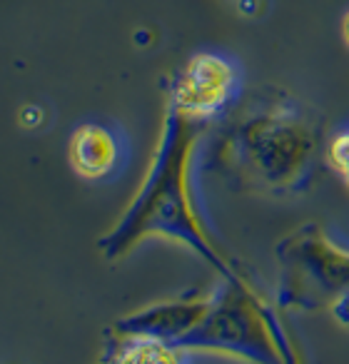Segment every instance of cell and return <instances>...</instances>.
I'll list each match as a JSON object with an SVG mask.
<instances>
[{"label":"cell","mask_w":349,"mask_h":364,"mask_svg":"<svg viewBox=\"0 0 349 364\" xmlns=\"http://www.w3.org/2000/svg\"><path fill=\"white\" fill-rule=\"evenodd\" d=\"M200 130L203 120L178 110L175 105L167 107L160 145L140 193L122 213L120 223L97 240V250L105 255V259H122L145 237L165 235L198 252L210 267H215V272L222 274L225 282H245L210 245L190 200V162Z\"/></svg>","instance_id":"cell-1"},{"label":"cell","mask_w":349,"mask_h":364,"mask_svg":"<svg viewBox=\"0 0 349 364\" xmlns=\"http://www.w3.org/2000/svg\"><path fill=\"white\" fill-rule=\"evenodd\" d=\"M319 127L294 102L279 100L247 115L225 135L220 167L237 188L292 193L309 180Z\"/></svg>","instance_id":"cell-2"},{"label":"cell","mask_w":349,"mask_h":364,"mask_svg":"<svg viewBox=\"0 0 349 364\" xmlns=\"http://www.w3.org/2000/svg\"><path fill=\"white\" fill-rule=\"evenodd\" d=\"M170 347L185 352H227L259 364L297 362V354L289 347L274 312L259 302L247 282H225L218 297L213 294V307L203 322L175 339Z\"/></svg>","instance_id":"cell-3"},{"label":"cell","mask_w":349,"mask_h":364,"mask_svg":"<svg viewBox=\"0 0 349 364\" xmlns=\"http://www.w3.org/2000/svg\"><path fill=\"white\" fill-rule=\"evenodd\" d=\"M282 267L277 302L284 309H319L349 289V252L317 225H302L274 247Z\"/></svg>","instance_id":"cell-4"},{"label":"cell","mask_w":349,"mask_h":364,"mask_svg":"<svg viewBox=\"0 0 349 364\" xmlns=\"http://www.w3.org/2000/svg\"><path fill=\"white\" fill-rule=\"evenodd\" d=\"M235 82H237L235 68L225 58L200 53L172 80L170 105L205 122L208 117L222 112V107L232 100Z\"/></svg>","instance_id":"cell-5"},{"label":"cell","mask_w":349,"mask_h":364,"mask_svg":"<svg viewBox=\"0 0 349 364\" xmlns=\"http://www.w3.org/2000/svg\"><path fill=\"white\" fill-rule=\"evenodd\" d=\"M210 307H213V297L160 302L117 319L112 329L122 334H145V337H155L172 344L175 339L188 334L198 322H203V317L210 312Z\"/></svg>","instance_id":"cell-6"},{"label":"cell","mask_w":349,"mask_h":364,"mask_svg":"<svg viewBox=\"0 0 349 364\" xmlns=\"http://www.w3.org/2000/svg\"><path fill=\"white\" fill-rule=\"evenodd\" d=\"M115 157H117V145L107 127L87 122V125L77 127L73 132L70 160L73 167L82 177H90V180L105 177L115 167Z\"/></svg>","instance_id":"cell-7"},{"label":"cell","mask_w":349,"mask_h":364,"mask_svg":"<svg viewBox=\"0 0 349 364\" xmlns=\"http://www.w3.org/2000/svg\"><path fill=\"white\" fill-rule=\"evenodd\" d=\"M115 332V329H112ZM183 357H190L185 349H175L167 342L145 334H122L115 332L107 337L102 362L117 364H175L183 362Z\"/></svg>","instance_id":"cell-8"},{"label":"cell","mask_w":349,"mask_h":364,"mask_svg":"<svg viewBox=\"0 0 349 364\" xmlns=\"http://www.w3.org/2000/svg\"><path fill=\"white\" fill-rule=\"evenodd\" d=\"M329 155H332V162L337 165V170L342 172V175L347 177V182H349V132L339 135L337 140L332 142V150H329Z\"/></svg>","instance_id":"cell-9"},{"label":"cell","mask_w":349,"mask_h":364,"mask_svg":"<svg viewBox=\"0 0 349 364\" xmlns=\"http://www.w3.org/2000/svg\"><path fill=\"white\" fill-rule=\"evenodd\" d=\"M332 314L339 324L349 327V289L344 294H339V297L332 302Z\"/></svg>","instance_id":"cell-10"},{"label":"cell","mask_w":349,"mask_h":364,"mask_svg":"<svg viewBox=\"0 0 349 364\" xmlns=\"http://www.w3.org/2000/svg\"><path fill=\"white\" fill-rule=\"evenodd\" d=\"M344 38H347V43H349V13H347V18H344Z\"/></svg>","instance_id":"cell-11"}]
</instances>
